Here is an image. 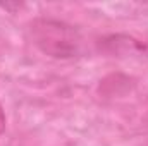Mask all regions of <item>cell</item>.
<instances>
[{
  "mask_svg": "<svg viewBox=\"0 0 148 146\" xmlns=\"http://www.w3.org/2000/svg\"><path fill=\"white\" fill-rule=\"evenodd\" d=\"M5 127H7V117H5V110L0 103V136L5 132Z\"/></svg>",
  "mask_w": 148,
  "mask_h": 146,
  "instance_id": "3",
  "label": "cell"
},
{
  "mask_svg": "<svg viewBox=\"0 0 148 146\" xmlns=\"http://www.w3.org/2000/svg\"><path fill=\"white\" fill-rule=\"evenodd\" d=\"M97 50L109 57H145L148 59V40L117 33L107 35L97 41Z\"/></svg>",
  "mask_w": 148,
  "mask_h": 146,
  "instance_id": "2",
  "label": "cell"
},
{
  "mask_svg": "<svg viewBox=\"0 0 148 146\" xmlns=\"http://www.w3.org/2000/svg\"><path fill=\"white\" fill-rule=\"evenodd\" d=\"M28 33L31 43L50 59L69 60L86 52L84 36L79 28L55 17H35L28 26Z\"/></svg>",
  "mask_w": 148,
  "mask_h": 146,
  "instance_id": "1",
  "label": "cell"
}]
</instances>
